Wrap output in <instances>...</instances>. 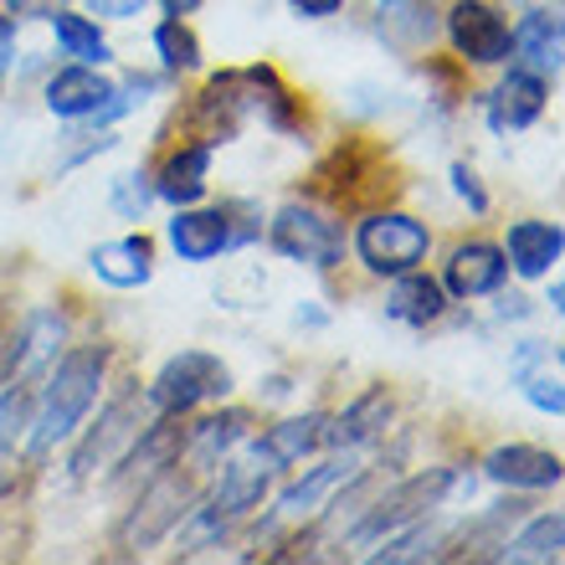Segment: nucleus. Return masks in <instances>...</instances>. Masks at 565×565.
I'll use <instances>...</instances> for the list:
<instances>
[{"mask_svg": "<svg viewBox=\"0 0 565 565\" xmlns=\"http://www.w3.org/2000/svg\"><path fill=\"white\" fill-rule=\"evenodd\" d=\"M108 375V344H73L67 355L52 365L42 396L31 406V427H26V447L31 458H46L57 443H67L83 417L93 412L98 391Z\"/></svg>", "mask_w": 565, "mask_h": 565, "instance_id": "obj_1", "label": "nucleus"}, {"mask_svg": "<svg viewBox=\"0 0 565 565\" xmlns=\"http://www.w3.org/2000/svg\"><path fill=\"white\" fill-rule=\"evenodd\" d=\"M222 396H232V365L211 350H180L149 381V406L164 417H185V412L222 402Z\"/></svg>", "mask_w": 565, "mask_h": 565, "instance_id": "obj_2", "label": "nucleus"}, {"mask_svg": "<svg viewBox=\"0 0 565 565\" xmlns=\"http://www.w3.org/2000/svg\"><path fill=\"white\" fill-rule=\"evenodd\" d=\"M431 253V232L427 222L406 216V211H371L355 226V257L375 278H396L406 268H422Z\"/></svg>", "mask_w": 565, "mask_h": 565, "instance_id": "obj_3", "label": "nucleus"}, {"mask_svg": "<svg viewBox=\"0 0 565 565\" xmlns=\"http://www.w3.org/2000/svg\"><path fill=\"white\" fill-rule=\"evenodd\" d=\"M452 483H458V473H452V468H427V473H412L406 483H396V489L381 493V499L365 509V520L350 530V545H371V540H381V535H391V530H402V524L431 514V509L452 493Z\"/></svg>", "mask_w": 565, "mask_h": 565, "instance_id": "obj_4", "label": "nucleus"}, {"mask_svg": "<svg viewBox=\"0 0 565 565\" xmlns=\"http://www.w3.org/2000/svg\"><path fill=\"white\" fill-rule=\"evenodd\" d=\"M46 108L73 124H108L119 114H129L135 98H124V88H114L88 62H67V67H57L46 77Z\"/></svg>", "mask_w": 565, "mask_h": 565, "instance_id": "obj_5", "label": "nucleus"}, {"mask_svg": "<svg viewBox=\"0 0 565 565\" xmlns=\"http://www.w3.org/2000/svg\"><path fill=\"white\" fill-rule=\"evenodd\" d=\"M191 499H195L191 473H180V462L160 468V473H154V483H149V489L139 493L135 514L124 520L119 545H124V551H149L154 540H164L180 520H185V509H191Z\"/></svg>", "mask_w": 565, "mask_h": 565, "instance_id": "obj_6", "label": "nucleus"}, {"mask_svg": "<svg viewBox=\"0 0 565 565\" xmlns=\"http://www.w3.org/2000/svg\"><path fill=\"white\" fill-rule=\"evenodd\" d=\"M273 253L288 257V263H309V268L329 273L344 257V232H340V222H329L324 211L303 206V201H288L273 216Z\"/></svg>", "mask_w": 565, "mask_h": 565, "instance_id": "obj_7", "label": "nucleus"}, {"mask_svg": "<svg viewBox=\"0 0 565 565\" xmlns=\"http://www.w3.org/2000/svg\"><path fill=\"white\" fill-rule=\"evenodd\" d=\"M447 42H452V52H458L462 62H473V67H499V62L514 57L509 21L489 0H452V6H447Z\"/></svg>", "mask_w": 565, "mask_h": 565, "instance_id": "obj_8", "label": "nucleus"}, {"mask_svg": "<svg viewBox=\"0 0 565 565\" xmlns=\"http://www.w3.org/2000/svg\"><path fill=\"white\" fill-rule=\"evenodd\" d=\"M170 247L180 253V263H211L222 257L226 247H237V226H232V211L226 206H175V222H170Z\"/></svg>", "mask_w": 565, "mask_h": 565, "instance_id": "obj_9", "label": "nucleus"}, {"mask_svg": "<svg viewBox=\"0 0 565 565\" xmlns=\"http://www.w3.org/2000/svg\"><path fill=\"white\" fill-rule=\"evenodd\" d=\"M545 104H551V83L535 67H509L489 98V124L499 135H520L545 114Z\"/></svg>", "mask_w": 565, "mask_h": 565, "instance_id": "obj_10", "label": "nucleus"}, {"mask_svg": "<svg viewBox=\"0 0 565 565\" xmlns=\"http://www.w3.org/2000/svg\"><path fill=\"white\" fill-rule=\"evenodd\" d=\"M509 278V257L493 242H462L443 263V288L452 298H489L499 294Z\"/></svg>", "mask_w": 565, "mask_h": 565, "instance_id": "obj_11", "label": "nucleus"}, {"mask_svg": "<svg viewBox=\"0 0 565 565\" xmlns=\"http://www.w3.org/2000/svg\"><path fill=\"white\" fill-rule=\"evenodd\" d=\"M135 396H124V402H114L98 417V427L77 443V452H73V478H93L104 462H114V452L124 458V447L135 443V431H139V422H135Z\"/></svg>", "mask_w": 565, "mask_h": 565, "instance_id": "obj_12", "label": "nucleus"}, {"mask_svg": "<svg viewBox=\"0 0 565 565\" xmlns=\"http://www.w3.org/2000/svg\"><path fill=\"white\" fill-rule=\"evenodd\" d=\"M375 31H381L386 46L417 57L437 36V0H381L375 6Z\"/></svg>", "mask_w": 565, "mask_h": 565, "instance_id": "obj_13", "label": "nucleus"}, {"mask_svg": "<svg viewBox=\"0 0 565 565\" xmlns=\"http://www.w3.org/2000/svg\"><path fill=\"white\" fill-rule=\"evenodd\" d=\"M483 473L504 489H555L561 483V458L545 452V447H530V443H509V447H493Z\"/></svg>", "mask_w": 565, "mask_h": 565, "instance_id": "obj_14", "label": "nucleus"}, {"mask_svg": "<svg viewBox=\"0 0 565 565\" xmlns=\"http://www.w3.org/2000/svg\"><path fill=\"white\" fill-rule=\"evenodd\" d=\"M561 253H565V232L555 222H535V216H524V222L509 226L504 257H509V268L520 273V278H545V273L561 263Z\"/></svg>", "mask_w": 565, "mask_h": 565, "instance_id": "obj_15", "label": "nucleus"}, {"mask_svg": "<svg viewBox=\"0 0 565 565\" xmlns=\"http://www.w3.org/2000/svg\"><path fill=\"white\" fill-rule=\"evenodd\" d=\"M324 412H303V417H282L278 427H268L253 443V458L268 462V468H294L303 462V452L324 447Z\"/></svg>", "mask_w": 565, "mask_h": 565, "instance_id": "obj_16", "label": "nucleus"}, {"mask_svg": "<svg viewBox=\"0 0 565 565\" xmlns=\"http://www.w3.org/2000/svg\"><path fill=\"white\" fill-rule=\"evenodd\" d=\"M211 185V145L206 139H195V145H180L164 170L154 175V195L170 201V206H195Z\"/></svg>", "mask_w": 565, "mask_h": 565, "instance_id": "obj_17", "label": "nucleus"}, {"mask_svg": "<svg viewBox=\"0 0 565 565\" xmlns=\"http://www.w3.org/2000/svg\"><path fill=\"white\" fill-rule=\"evenodd\" d=\"M386 313L396 319V324L427 329V324H437V319L447 313V288L437 278H427L422 268H406V273H396V282H391Z\"/></svg>", "mask_w": 565, "mask_h": 565, "instance_id": "obj_18", "label": "nucleus"}, {"mask_svg": "<svg viewBox=\"0 0 565 565\" xmlns=\"http://www.w3.org/2000/svg\"><path fill=\"white\" fill-rule=\"evenodd\" d=\"M88 268L104 282H114V288H139V282L154 278V242L145 232L119 242H98L88 253Z\"/></svg>", "mask_w": 565, "mask_h": 565, "instance_id": "obj_19", "label": "nucleus"}, {"mask_svg": "<svg viewBox=\"0 0 565 565\" xmlns=\"http://www.w3.org/2000/svg\"><path fill=\"white\" fill-rule=\"evenodd\" d=\"M247 431H253V412L232 406V412H216V417L185 427V452H191V462L206 473V468H216V458H226L237 443H247Z\"/></svg>", "mask_w": 565, "mask_h": 565, "instance_id": "obj_20", "label": "nucleus"}, {"mask_svg": "<svg viewBox=\"0 0 565 565\" xmlns=\"http://www.w3.org/2000/svg\"><path fill=\"white\" fill-rule=\"evenodd\" d=\"M180 452H185V422L180 417H164L154 427H139L135 443L124 447L119 468H129V473H160V468H170V462H180Z\"/></svg>", "mask_w": 565, "mask_h": 565, "instance_id": "obj_21", "label": "nucleus"}, {"mask_svg": "<svg viewBox=\"0 0 565 565\" xmlns=\"http://www.w3.org/2000/svg\"><path fill=\"white\" fill-rule=\"evenodd\" d=\"M268 478L273 468L257 458H232L222 468V483L211 493V509H222L226 520H237V514H253L263 504V493H268Z\"/></svg>", "mask_w": 565, "mask_h": 565, "instance_id": "obj_22", "label": "nucleus"}, {"mask_svg": "<svg viewBox=\"0 0 565 565\" xmlns=\"http://www.w3.org/2000/svg\"><path fill=\"white\" fill-rule=\"evenodd\" d=\"M386 422H391V396L375 386V391H365L360 402L344 406L340 417L324 422V443H329V447H344V452H350V447H360L365 437H375V431L386 427Z\"/></svg>", "mask_w": 565, "mask_h": 565, "instance_id": "obj_23", "label": "nucleus"}, {"mask_svg": "<svg viewBox=\"0 0 565 565\" xmlns=\"http://www.w3.org/2000/svg\"><path fill=\"white\" fill-rule=\"evenodd\" d=\"M509 36H514V52L524 57V67H535L540 77L561 73V15L530 11L520 26H509Z\"/></svg>", "mask_w": 565, "mask_h": 565, "instance_id": "obj_24", "label": "nucleus"}, {"mask_svg": "<svg viewBox=\"0 0 565 565\" xmlns=\"http://www.w3.org/2000/svg\"><path fill=\"white\" fill-rule=\"evenodd\" d=\"M46 21H52V36H57L62 57L88 62V67H104V62L114 57V52H108V36L98 31V21H93V15H77V11H67V6H57Z\"/></svg>", "mask_w": 565, "mask_h": 565, "instance_id": "obj_25", "label": "nucleus"}, {"mask_svg": "<svg viewBox=\"0 0 565 565\" xmlns=\"http://www.w3.org/2000/svg\"><path fill=\"white\" fill-rule=\"evenodd\" d=\"M561 545H565V520L561 514H535V520L524 524L520 535L509 540L499 561H514V565H545V561H561Z\"/></svg>", "mask_w": 565, "mask_h": 565, "instance_id": "obj_26", "label": "nucleus"}, {"mask_svg": "<svg viewBox=\"0 0 565 565\" xmlns=\"http://www.w3.org/2000/svg\"><path fill=\"white\" fill-rule=\"evenodd\" d=\"M350 473H355V462H350V458H334V462H324V468H313L303 483H294V489L278 499V514H282V520H303V514H313V509H319V499H324L329 489H340Z\"/></svg>", "mask_w": 565, "mask_h": 565, "instance_id": "obj_27", "label": "nucleus"}, {"mask_svg": "<svg viewBox=\"0 0 565 565\" xmlns=\"http://www.w3.org/2000/svg\"><path fill=\"white\" fill-rule=\"evenodd\" d=\"M154 52H160V62L170 73H195V67H201V42H195V31L185 26L180 15H170V21L154 26Z\"/></svg>", "mask_w": 565, "mask_h": 565, "instance_id": "obj_28", "label": "nucleus"}, {"mask_svg": "<svg viewBox=\"0 0 565 565\" xmlns=\"http://www.w3.org/2000/svg\"><path fill=\"white\" fill-rule=\"evenodd\" d=\"M443 545V530H431V524H412L406 535H391L381 551H371V561L381 565H402V561H431Z\"/></svg>", "mask_w": 565, "mask_h": 565, "instance_id": "obj_29", "label": "nucleus"}, {"mask_svg": "<svg viewBox=\"0 0 565 565\" xmlns=\"http://www.w3.org/2000/svg\"><path fill=\"white\" fill-rule=\"evenodd\" d=\"M31 406H36V396H31L26 386H6V396H0V452H11L26 443V427H31Z\"/></svg>", "mask_w": 565, "mask_h": 565, "instance_id": "obj_30", "label": "nucleus"}, {"mask_svg": "<svg viewBox=\"0 0 565 565\" xmlns=\"http://www.w3.org/2000/svg\"><path fill=\"white\" fill-rule=\"evenodd\" d=\"M149 201H154V185H149L145 170H129V175L114 180V211H119L124 222H145Z\"/></svg>", "mask_w": 565, "mask_h": 565, "instance_id": "obj_31", "label": "nucleus"}, {"mask_svg": "<svg viewBox=\"0 0 565 565\" xmlns=\"http://www.w3.org/2000/svg\"><path fill=\"white\" fill-rule=\"evenodd\" d=\"M520 381H524V396H530V402H535L540 412H551V417H561V412H565L561 371H530V365H524Z\"/></svg>", "mask_w": 565, "mask_h": 565, "instance_id": "obj_32", "label": "nucleus"}, {"mask_svg": "<svg viewBox=\"0 0 565 565\" xmlns=\"http://www.w3.org/2000/svg\"><path fill=\"white\" fill-rule=\"evenodd\" d=\"M452 191H458V201H468V206H473V216H483V211H489V191L478 185L473 164H452Z\"/></svg>", "mask_w": 565, "mask_h": 565, "instance_id": "obj_33", "label": "nucleus"}, {"mask_svg": "<svg viewBox=\"0 0 565 565\" xmlns=\"http://www.w3.org/2000/svg\"><path fill=\"white\" fill-rule=\"evenodd\" d=\"M149 0H88L93 15H104V21H135V15H145Z\"/></svg>", "mask_w": 565, "mask_h": 565, "instance_id": "obj_34", "label": "nucleus"}, {"mask_svg": "<svg viewBox=\"0 0 565 565\" xmlns=\"http://www.w3.org/2000/svg\"><path fill=\"white\" fill-rule=\"evenodd\" d=\"M62 0H0V11L11 21H36V15H52Z\"/></svg>", "mask_w": 565, "mask_h": 565, "instance_id": "obj_35", "label": "nucleus"}, {"mask_svg": "<svg viewBox=\"0 0 565 565\" xmlns=\"http://www.w3.org/2000/svg\"><path fill=\"white\" fill-rule=\"evenodd\" d=\"M288 6H294V11L303 15V21H324V15L340 11L344 0H288Z\"/></svg>", "mask_w": 565, "mask_h": 565, "instance_id": "obj_36", "label": "nucleus"}, {"mask_svg": "<svg viewBox=\"0 0 565 565\" xmlns=\"http://www.w3.org/2000/svg\"><path fill=\"white\" fill-rule=\"evenodd\" d=\"M11 57H15V21L0 11V73L11 67Z\"/></svg>", "mask_w": 565, "mask_h": 565, "instance_id": "obj_37", "label": "nucleus"}, {"mask_svg": "<svg viewBox=\"0 0 565 565\" xmlns=\"http://www.w3.org/2000/svg\"><path fill=\"white\" fill-rule=\"evenodd\" d=\"M160 6H164L170 15H191L195 6H201V0H160Z\"/></svg>", "mask_w": 565, "mask_h": 565, "instance_id": "obj_38", "label": "nucleus"}]
</instances>
